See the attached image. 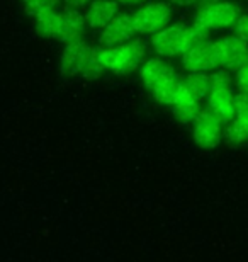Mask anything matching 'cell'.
I'll list each match as a JSON object with an SVG mask.
<instances>
[{"instance_id": "1", "label": "cell", "mask_w": 248, "mask_h": 262, "mask_svg": "<svg viewBox=\"0 0 248 262\" xmlns=\"http://www.w3.org/2000/svg\"><path fill=\"white\" fill-rule=\"evenodd\" d=\"M209 38V31L199 26L192 24H168L158 33L151 34V48L156 55L170 58V56L184 55L187 50H191L194 45Z\"/></svg>"}, {"instance_id": "2", "label": "cell", "mask_w": 248, "mask_h": 262, "mask_svg": "<svg viewBox=\"0 0 248 262\" xmlns=\"http://www.w3.org/2000/svg\"><path fill=\"white\" fill-rule=\"evenodd\" d=\"M60 72L65 77L99 78L105 68L99 60V48L80 38L65 43L60 55Z\"/></svg>"}, {"instance_id": "3", "label": "cell", "mask_w": 248, "mask_h": 262, "mask_svg": "<svg viewBox=\"0 0 248 262\" xmlns=\"http://www.w3.org/2000/svg\"><path fill=\"white\" fill-rule=\"evenodd\" d=\"M146 46L143 41L131 39L128 43L116 46H100L99 60L105 72H112L116 75H128L140 68L145 61Z\"/></svg>"}, {"instance_id": "4", "label": "cell", "mask_w": 248, "mask_h": 262, "mask_svg": "<svg viewBox=\"0 0 248 262\" xmlns=\"http://www.w3.org/2000/svg\"><path fill=\"white\" fill-rule=\"evenodd\" d=\"M208 109L223 124H228L235 116L233 77L228 68H216L211 73V91L208 94Z\"/></svg>"}, {"instance_id": "5", "label": "cell", "mask_w": 248, "mask_h": 262, "mask_svg": "<svg viewBox=\"0 0 248 262\" xmlns=\"http://www.w3.org/2000/svg\"><path fill=\"white\" fill-rule=\"evenodd\" d=\"M240 14L241 9L235 2L223 0V2L199 5L197 12L194 15V23H197L208 31L224 29L233 26L236 23V19L240 17Z\"/></svg>"}, {"instance_id": "6", "label": "cell", "mask_w": 248, "mask_h": 262, "mask_svg": "<svg viewBox=\"0 0 248 262\" xmlns=\"http://www.w3.org/2000/svg\"><path fill=\"white\" fill-rule=\"evenodd\" d=\"M172 9L167 2H151L133 12L134 28L138 34H155L170 24Z\"/></svg>"}, {"instance_id": "7", "label": "cell", "mask_w": 248, "mask_h": 262, "mask_svg": "<svg viewBox=\"0 0 248 262\" xmlns=\"http://www.w3.org/2000/svg\"><path fill=\"white\" fill-rule=\"evenodd\" d=\"M192 138L199 148H216L223 140V123L209 109H200L192 121Z\"/></svg>"}, {"instance_id": "8", "label": "cell", "mask_w": 248, "mask_h": 262, "mask_svg": "<svg viewBox=\"0 0 248 262\" xmlns=\"http://www.w3.org/2000/svg\"><path fill=\"white\" fill-rule=\"evenodd\" d=\"M182 67L187 72H213L216 68H221L216 41L208 38L194 45L182 55Z\"/></svg>"}, {"instance_id": "9", "label": "cell", "mask_w": 248, "mask_h": 262, "mask_svg": "<svg viewBox=\"0 0 248 262\" xmlns=\"http://www.w3.org/2000/svg\"><path fill=\"white\" fill-rule=\"evenodd\" d=\"M138 34L134 28L133 14L128 12H118L116 17L105 26L104 29H100L99 43L102 46H116L128 43Z\"/></svg>"}, {"instance_id": "10", "label": "cell", "mask_w": 248, "mask_h": 262, "mask_svg": "<svg viewBox=\"0 0 248 262\" xmlns=\"http://www.w3.org/2000/svg\"><path fill=\"white\" fill-rule=\"evenodd\" d=\"M219 53V65L221 68H228V70L236 72L238 68L248 61V43L240 39L238 36H223V38L216 39Z\"/></svg>"}, {"instance_id": "11", "label": "cell", "mask_w": 248, "mask_h": 262, "mask_svg": "<svg viewBox=\"0 0 248 262\" xmlns=\"http://www.w3.org/2000/svg\"><path fill=\"white\" fill-rule=\"evenodd\" d=\"M226 140L231 145H241L248 141V92L235 94V116L226 126Z\"/></svg>"}, {"instance_id": "12", "label": "cell", "mask_w": 248, "mask_h": 262, "mask_svg": "<svg viewBox=\"0 0 248 262\" xmlns=\"http://www.w3.org/2000/svg\"><path fill=\"white\" fill-rule=\"evenodd\" d=\"M177 77L175 68H173L167 60L163 58H150L145 60L140 67V78L146 89H151L160 85L162 82L168 80V78Z\"/></svg>"}, {"instance_id": "13", "label": "cell", "mask_w": 248, "mask_h": 262, "mask_svg": "<svg viewBox=\"0 0 248 262\" xmlns=\"http://www.w3.org/2000/svg\"><path fill=\"white\" fill-rule=\"evenodd\" d=\"M119 12L118 0H92L85 10V23L92 29H104Z\"/></svg>"}, {"instance_id": "14", "label": "cell", "mask_w": 248, "mask_h": 262, "mask_svg": "<svg viewBox=\"0 0 248 262\" xmlns=\"http://www.w3.org/2000/svg\"><path fill=\"white\" fill-rule=\"evenodd\" d=\"M150 92H151V96L155 97L156 102L163 104V106L173 107L182 97H186L191 91L187 89L186 82L177 75L173 78H168V80H165V82H162L160 85L153 87Z\"/></svg>"}, {"instance_id": "15", "label": "cell", "mask_w": 248, "mask_h": 262, "mask_svg": "<svg viewBox=\"0 0 248 262\" xmlns=\"http://www.w3.org/2000/svg\"><path fill=\"white\" fill-rule=\"evenodd\" d=\"M61 23H63V15L61 10H58L56 7L43 10L41 14H38L34 17V28L41 38L46 39H56L60 41L61 36Z\"/></svg>"}, {"instance_id": "16", "label": "cell", "mask_w": 248, "mask_h": 262, "mask_svg": "<svg viewBox=\"0 0 248 262\" xmlns=\"http://www.w3.org/2000/svg\"><path fill=\"white\" fill-rule=\"evenodd\" d=\"M63 23H61V43H70V41L80 39L85 33V15L78 9H65L61 10Z\"/></svg>"}, {"instance_id": "17", "label": "cell", "mask_w": 248, "mask_h": 262, "mask_svg": "<svg viewBox=\"0 0 248 262\" xmlns=\"http://www.w3.org/2000/svg\"><path fill=\"white\" fill-rule=\"evenodd\" d=\"M172 111H173V116H175L178 121L184 124H189V123H192L194 119L197 118V114L200 113V101H197V99L189 92L186 97H182L181 101L172 107Z\"/></svg>"}, {"instance_id": "18", "label": "cell", "mask_w": 248, "mask_h": 262, "mask_svg": "<svg viewBox=\"0 0 248 262\" xmlns=\"http://www.w3.org/2000/svg\"><path fill=\"white\" fill-rule=\"evenodd\" d=\"M187 89L197 101H204L208 99V94L211 91V75L206 72H191L184 78Z\"/></svg>"}, {"instance_id": "19", "label": "cell", "mask_w": 248, "mask_h": 262, "mask_svg": "<svg viewBox=\"0 0 248 262\" xmlns=\"http://www.w3.org/2000/svg\"><path fill=\"white\" fill-rule=\"evenodd\" d=\"M235 34L240 39L248 43V14H240V17L235 23Z\"/></svg>"}, {"instance_id": "20", "label": "cell", "mask_w": 248, "mask_h": 262, "mask_svg": "<svg viewBox=\"0 0 248 262\" xmlns=\"http://www.w3.org/2000/svg\"><path fill=\"white\" fill-rule=\"evenodd\" d=\"M235 82H236V85H238L240 91L248 92V61L241 65L238 70H236Z\"/></svg>"}, {"instance_id": "21", "label": "cell", "mask_w": 248, "mask_h": 262, "mask_svg": "<svg viewBox=\"0 0 248 262\" xmlns=\"http://www.w3.org/2000/svg\"><path fill=\"white\" fill-rule=\"evenodd\" d=\"M63 4H65V7L68 9H83V7H87L88 4L92 2V0H61Z\"/></svg>"}, {"instance_id": "22", "label": "cell", "mask_w": 248, "mask_h": 262, "mask_svg": "<svg viewBox=\"0 0 248 262\" xmlns=\"http://www.w3.org/2000/svg\"><path fill=\"white\" fill-rule=\"evenodd\" d=\"M172 4H175V5H181V7H189V5H199L200 0H170Z\"/></svg>"}, {"instance_id": "23", "label": "cell", "mask_w": 248, "mask_h": 262, "mask_svg": "<svg viewBox=\"0 0 248 262\" xmlns=\"http://www.w3.org/2000/svg\"><path fill=\"white\" fill-rule=\"evenodd\" d=\"M118 2L123 5H134V4H141L143 0H118Z\"/></svg>"}, {"instance_id": "24", "label": "cell", "mask_w": 248, "mask_h": 262, "mask_svg": "<svg viewBox=\"0 0 248 262\" xmlns=\"http://www.w3.org/2000/svg\"><path fill=\"white\" fill-rule=\"evenodd\" d=\"M214 2H223V0H200L199 5H206V4H214Z\"/></svg>"}]
</instances>
